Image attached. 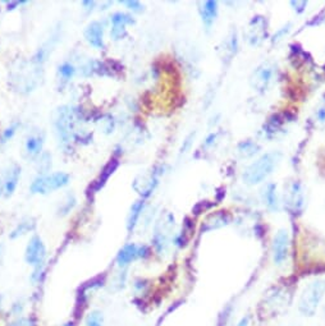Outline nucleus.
Returning <instances> with one entry per match:
<instances>
[{"label":"nucleus","instance_id":"6","mask_svg":"<svg viewBox=\"0 0 325 326\" xmlns=\"http://www.w3.org/2000/svg\"><path fill=\"white\" fill-rule=\"evenodd\" d=\"M173 227H174V216L172 214H167L164 219L159 221V224L156 225L155 233H154L153 237V246L159 255L168 248L170 232H172Z\"/></svg>","mask_w":325,"mask_h":326},{"label":"nucleus","instance_id":"24","mask_svg":"<svg viewBox=\"0 0 325 326\" xmlns=\"http://www.w3.org/2000/svg\"><path fill=\"white\" fill-rule=\"evenodd\" d=\"M237 150H238V154L241 155L242 157H250V156H254L255 154H257V152H259L260 146L259 145L255 144V142L245 141V142H241V144L238 145Z\"/></svg>","mask_w":325,"mask_h":326},{"label":"nucleus","instance_id":"27","mask_svg":"<svg viewBox=\"0 0 325 326\" xmlns=\"http://www.w3.org/2000/svg\"><path fill=\"white\" fill-rule=\"evenodd\" d=\"M104 322V317L100 311H92L87 315L86 320H85V326H103Z\"/></svg>","mask_w":325,"mask_h":326},{"label":"nucleus","instance_id":"19","mask_svg":"<svg viewBox=\"0 0 325 326\" xmlns=\"http://www.w3.org/2000/svg\"><path fill=\"white\" fill-rule=\"evenodd\" d=\"M262 200L264 203L273 211L279 210V197L277 193V186L269 183L262 191Z\"/></svg>","mask_w":325,"mask_h":326},{"label":"nucleus","instance_id":"9","mask_svg":"<svg viewBox=\"0 0 325 326\" xmlns=\"http://www.w3.org/2000/svg\"><path fill=\"white\" fill-rule=\"evenodd\" d=\"M274 67L272 63L267 62L257 67L252 73L251 79H250V85L254 90L259 92H265L269 89L270 84L274 77Z\"/></svg>","mask_w":325,"mask_h":326},{"label":"nucleus","instance_id":"2","mask_svg":"<svg viewBox=\"0 0 325 326\" xmlns=\"http://www.w3.org/2000/svg\"><path fill=\"white\" fill-rule=\"evenodd\" d=\"M280 160H282V154L279 151L268 152V154L260 156L256 161L250 164L245 169L243 174H242L245 183L250 186L261 183L274 172L275 168L279 165Z\"/></svg>","mask_w":325,"mask_h":326},{"label":"nucleus","instance_id":"22","mask_svg":"<svg viewBox=\"0 0 325 326\" xmlns=\"http://www.w3.org/2000/svg\"><path fill=\"white\" fill-rule=\"evenodd\" d=\"M76 203H77L76 196H74L73 193H71V192L67 193L66 197H64V200L62 201L60 203H59L58 209H56V214H58V216L68 215V214L74 209Z\"/></svg>","mask_w":325,"mask_h":326},{"label":"nucleus","instance_id":"29","mask_svg":"<svg viewBox=\"0 0 325 326\" xmlns=\"http://www.w3.org/2000/svg\"><path fill=\"white\" fill-rule=\"evenodd\" d=\"M127 28L125 26H112V30H110V36L114 41L123 40V38L127 36Z\"/></svg>","mask_w":325,"mask_h":326},{"label":"nucleus","instance_id":"1","mask_svg":"<svg viewBox=\"0 0 325 326\" xmlns=\"http://www.w3.org/2000/svg\"><path fill=\"white\" fill-rule=\"evenodd\" d=\"M81 120H86V116L82 114L79 108L63 105L58 108L54 113V127H55L56 136L62 145L64 152H69L72 142H76L79 134L84 131H78L76 128L77 123Z\"/></svg>","mask_w":325,"mask_h":326},{"label":"nucleus","instance_id":"21","mask_svg":"<svg viewBox=\"0 0 325 326\" xmlns=\"http://www.w3.org/2000/svg\"><path fill=\"white\" fill-rule=\"evenodd\" d=\"M229 216L227 215L223 211H219V213L213 214L208 217V219L204 221L202 224V230H213V229H218V228L226 227V225L229 224Z\"/></svg>","mask_w":325,"mask_h":326},{"label":"nucleus","instance_id":"3","mask_svg":"<svg viewBox=\"0 0 325 326\" xmlns=\"http://www.w3.org/2000/svg\"><path fill=\"white\" fill-rule=\"evenodd\" d=\"M325 296V279L319 278L310 281L301 292L298 299V311L302 316H315L321 301Z\"/></svg>","mask_w":325,"mask_h":326},{"label":"nucleus","instance_id":"32","mask_svg":"<svg viewBox=\"0 0 325 326\" xmlns=\"http://www.w3.org/2000/svg\"><path fill=\"white\" fill-rule=\"evenodd\" d=\"M8 326H33L30 319H25V317H21V319L15 320V321L10 322Z\"/></svg>","mask_w":325,"mask_h":326},{"label":"nucleus","instance_id":"10","mask_svg":"<svg viewBox=\"0 0 325 326\" xmlns=\"http://www.w3.org/2000/svg\"><path fill=\"white\" fill-rule=\"evenodd\" d=\"M290 234L286 229L278 230L277 234L274 235L272 246L273 252V261L275 265H282L286 260H287L288 252H290Z\"/></svg>","mask_w":325,"mask_h":326},{"label":"nucleus","instance_id":"7","mask_svg":"<svg viewBox=\"0 0 325 326\" xmlns=\"http://www.w3.org/2000/svg\"><path fill=\"white\" fill-rule=\"evenodd\" d=\"M48 252H46V247L44 244L43 239H41L40 235L35 234L31 237L30 242L26 246L25 251V261L28 265L33 266H40L45 263V258Z\"/></svg>","mask_w":325,"mask_h":326},{"label":"nucleus","instance_id":"18","mask_svg":"<svg viewBox=\"0 0 325 326\" xmlns=\"http://www.w3.org/2000/svg\"><path fill=\"white\" fill-rule=\"evenodd\" d=\"M145 209V200H138L131 206L130 214L127 217V230L128 233H132L135 230V228L137 227L138 220H140L141 215H143V211Z\"/></svg>","mask_w":325,"mask_h":326},{"label":"nucleus","instance_id":"11","mask_svg":"<svg viewBox=\"0 0 325 326\" xmlns=\"http://www.w3.org/2000/svg\"><path fill=\"white\" fill-rule=\"evenodd\" d=\"M246 41L251 46H257L267 37V21L261 15H256L250 21L245 32Z\"/></svg>","mask_w":325,"mask_h":326},{"label":"nucleus","instance_id":"8","mask_svg":"<svg viewBox=\"0 0 325 326\" xmlns=\"http://www.w3.org/2000/svg\"><path fill=\"white\" fill-rule=\"evenodd\" d=\"M303 201H305V195H303L302 185L297 180L290 183L285 191V208L290 211L291 214H298L303 208Z\"/></svg>","mask_w":325,"mask_h":326},{"label":"nucleus","instance_id":"5","mask_svg":"<svg viewBox=\"0 0 325 326\" xmlns=\"http://www.w3.org/2000/svg\"><path fill=\"white\" fill-rule=\"evenodd\" d=\"M160 170L154 169L151 172L144 173V174L137 175L135 178L132 183V188L143 197V200L150 197L151 193L155 191L156 186L159 185V177L161 175Z\"/></svg>","mask_w":325,"mask_h":326},{"label":"nucleus","instance_id":"35","mask_svg":"<svg viewBox=\"0 0 325 326\" xmlns=\"http://www.w3.org/2000/svg\"><path fill=\"white\" fill-rule=\"evenodd\" d=\"M249 324H250V317L245 316V317H242L241 320H239L237 326H249Z\"/></svg>","mask_w":325,"mask_h":326},{"label":"nucleus","instance_id":"25","mask_svg":"<svg viewBox=\"0 0 325 326\" xmlns=\"http://www.w3.org/2000/svg\"><path fill=\"white\" fill-rule=\"evenodd\" d=\"M76 67L72 63H69V62H63V63L59 64L58 67V74L64 82L71 81L74 77V74H76Z\"/></svg>","mask_w":325,"mask_h":326},{"label":"nucleus","instance_id":"31","mask_svg":"<svg viewBox=\"0 0 325 326\" xmlns=\"http://www.w3.org/2000/svg\"><path fill=\"white\" fill-rule=\"evenodd\" d=\"M44 274H45V263L40 266H36V268L33 269L32 275H31V281H32L33 284L40 283L44 278Z\"/></svg>","mask_w":325,"mask_h":326},{"label":"nucleus","instance_id":"33","mask_svg":"<svg viewBox=\"0 0 325 326\" xmlns=\"http://www.w3.org/2000/svg\"><path fill=\"white\" fill-rule=\"evenodd\" d=\"M23 4H27V2H25V0H19V2H7V10H14L17 9L19 5Z\"/></svg>","mask_w":325,"mask_h":326},{"label":"nucleus","instance_id":"26","mask_svg":"<svg viewBox=\"0 0 325 326\" xmlns=\"http://www.w3.org/2000/svg\"><path fill=\"white\" fill-rule=\"evenodd\" d=\"M37 161L38 175L48 174L49 169L51 168V155L49 154V152H43V154L37 157Z\"/></svg>","mask_w":325,"mask_h":326},{"label":"nucleus","instance_id":"20","mask_svg":"<svg viewBox=\"0 0 325 326\" xmlns=\"http://www.w3.org/2000/svg\"><path fill=\"white\" fill-rule=\"evenodd\" d=\"M200 14L206 27H210L214 21H215L216 14H218V4H216V2H211V0L204 2L200 8Z\"/></svg>","mask_w":325,"mask_h":326},{"label":"nucleus","instance_id":"12","mask_svg":"<svg viewBox=\"0 0 325 326\" xmlns=\"http://www.w3.org/2000/svg\"><path fill=\"white\" fill-rule=\"evenodd\" d=\"M84 37L92 48H95L96 50H104V23L100 21H92L85 28Z\"/></svg>","mask_w":325,"mask_h":326},{"label":"nucleus","instance_id":"16","mask_svg":"<svg viewBox=\"0 0 325 326\" xmlns=\"http://www.w3.org/2000/svg\"><path fill=\"white\" fill-rule=\"evenodd\" d=\"M140 257V246L135 244V243H127V244L123 246L119 250V252L117 253V265L119 268H126L130 263H132L133 261L138 260Z\"/></svg>","mask_w":325,"mask_h":326},{"label":"nucleus","instance_id":"4","mask_svg":"<svg viewBox=\"0 0 325 326\" xmlns=\"http://www.w3.org/2000/svg\"><path fill=\"white\" fill-rule=\"evenodd\" d=\"M71 182V175L64 172H54L50 174L37 175L30 186L32 195H49L60 188L66 187Z\"/></svg>","mask_w":325,"mask_h":326},{"label":"nucleus","instance_id":"15","mask_svg":"<svg viewBox=\"0 0 325 326\" xmlns=\"http://www.w3.org/2000/svg\"><path fill=\"white\" fill-rule=\"evenodd\" d=\"M21 178V167L15 162H12L9 167L5 170L4 175H3V188H4V196L5 197H10L14 193L15 188H17L18 182Z\"/></svg>","mask_w":325,"mask_h":326},{"label":"nucleus","instance_id":"17","mask_svg":"<svg viewBox=\"0 0 325 326\" xmlns=\"http://www.w3.org/2000/svg\"><path fill=\"white\" fill-rule=\"evenodd\" d=\"M36 225H37V222H36L35 217L32 216L25 217V219L21 220V221L18 222L14 228H13L12 232L9 233V238L10 239H17V238L23 237V235H26L27 233L33 232Z\"/></svg>","mask_w":325,"mask_h":326},{"label":"nucleus","instance_id":"13","mask_svg":"<svg viewBox=\"0 0 325 326\" xmlns=\"http://www.w3.org/2000/svg\"><path fill=\"white\" fill-rule=\"evenodd\" d=\"M118 167H119V160H118V157H113V159H110L109 161L105 164V167L103 168L99 177H97L96 179L91 183V185H90L89 190H87V196L90 195L94 196L95 193L99 192V191L101 190L105 185H107L109 178L114 174V172L118 169Z\"/></svg>","mask_w":325,"mask_h":326},{"label":"nucleus","instance_id":"14","mask_svg":"<svg viewBox=\"0 0 325 326\" xmlns=\"http://www.w3.org/2000/svg\"><path fill=\"white\" fill-rule=\"evenodd\" d=\"M45 134L43 132H31L25 139V155L28 159H37L43 154Z\"/></svg>","mask_w":325,"mask_h":326},{"label":"nucleus","instance_id":"37","mask_svg":"<svg viewBox=\"0 0 325 326\" xmlns=\"http://www.w3.org/2000/svg\"><path fill=\"white\" fill-rule=\"evenodd\" d=\"M3 255V244H0V257H2Z\"/></svg>","mask_w":325,"mask_h":326},{"label":"nucleus","instance_id":"36","mask_svg":"<svg viewBox=\"0 0 325 326\" xmlns=\"http://www.w3.org/2000/svg\"><path fill=\"white\" fill-rule=\"evenodd\" d=\"M4 195V188H3V180H0V196Z\"/></svg>","mask_w":325,"mask_h":326},{"label":"nucleus","instance_id":"34","mask_svg":"<svg viewBox=\"0 0 325 326\" xmlns=\"http://www.w3.org/2000/svg\"><path fill=\"white\" fill-rule=\"evenodd\" d=\"M82 5H84V9L86 10L87 13H91L92 10H94L96 3L91 2V0H85V2H82Z\"/></svg>","mask_w":325,"mask_h":326},{"label":"nucleus","instance_id":"23","mask_svg":"<svg viewBox=\"0 0 325 326\" xmlns=\"http://www.w3.org/2000/svg\"><path fill=\"white\" fill-rule=\"evenodd\" d=\"M109 19H110V23H112V26H125V27H127L128 25H135L136 23L135 18H133L131 14H128V13H125V12L113 13V14L110 15Z\"/></svg>","mask_w":325,"mask_h":326},{"label":"nucleus","instance_id":"30","mask_svg":"<svg viewBox=\"0 0 325 326\" xmlns=\"http://www.w3.org/2000/svg\"><path fill=\"white\" fill-rule=\"evenodd\" d=\"M119 3L120 4L126 5L128 9L132 10V12H136V13L144 12V8H145L140 2H137V0H123V2H119Z\"/></svg>","mask_w":325,"mask_h":326},{"label":"nucleus","instance_id":"28","mask_svg":"<svg viewBox=\"0 0 325 326\" xmlns=\"http://www.w3.org/2000/svg\"><path fill=\"white\" fill-rule=\"evenodd\" d=\"M21 127L19 121H14V123L10 124L8 128H5V131L3 132V134L0 136V144H5L9 139H12L14 137V134L17 133V129Z\"/></svg>","mask_w":325,"mask_h":326}]
</instances>
